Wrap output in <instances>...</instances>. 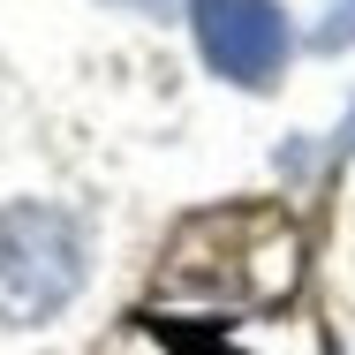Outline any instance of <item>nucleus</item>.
Wrapping results in <instances>:
<instances>
[{"instance_id":"1","label":"nucleus","mask_w":355,"mask_h":355,"mask_svg":"<svg viewBox=\"0 0 355 355\" xmlns=\"http://www.w3.org/2000/svg\"><path fill=\"white\" fill-rule=\"evenodd\" d=\"M83 287V234L53 205H8L0 212V318L46 325Z\"/></svg>"},{"instance_id":"2","label":"nucleus","mask_w":355,"mask_h":355,"mask_svg":"<svg viewBox=\"0 0 355 355\" xmlns=\"http://www.w3.org/2000/svg\"><path fill=\"white\" fill-rule=\"evenodd\" d=\"M189 23H197V46L227 83H250L265 91L287 69V15L280 0H189Z\"/></svg>"},{"instance_id":"3","label":"nucleus","mask_w":355,"mask_h":355,"mask_svg":"<svg viewBox=\"0 0 355 355\" xmlns=\"http://www.w3.org/2000/svg\"><path fill=\"white\" fill-rule=\"evenodd\" d=\"M348 38H355V0H333V15H325L318 46H348Z\"/></svg>"},{"instance_id":"4","label":"nucleus","mask_w":355,"mask_h":355,"mask_svg":"<svg viewBox=\"0 0 355 355\" xmlns=\"http://www.w3.org/2000/svg\"><path fill=\"white\" fill-rule=\"evenodd\" d=\"M129 8H166V0H129Z\"/></svg>"},{"instance_id":"5","label":"nucleus","mask_w":355,"mask_h":355,"mask_svg":"<svg viewBox=\"0 0 355 355\" xmlns=\"http://www.w3.org/2000/svg\"><path fill=\"white\" fill-rule=\"evenodd\" d=\"M348 144H355V114H348Z\"/></svg>"}]
</instances>
